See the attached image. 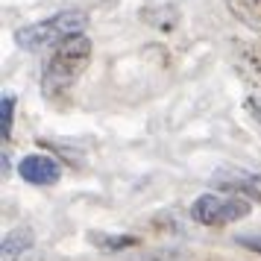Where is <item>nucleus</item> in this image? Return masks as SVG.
I'll use <instances>...</instances> for the list:
<instances>
[{"instance_id": "f257e3e1", "label": "nucleus", "mask_w": 261, "mask_h": 261, "mask_svg": "<svg viewBox=\"0 0 261 261\" xmlns=\"http://www.w3.org/2000/svg\"><path fill=\"white\" fill-rule=\"evenodd\" d=\"M91 62V38L80 33L62 41L59 47L50 53L41 71V91L47 100H62L73 88V83L83 76V71Z\"/></svg>"}, {"instance_id": "f03ea898", "label": "nucleus", "mask_w": 261, "mask_h": 261, "mask_svg": "<svg viewBox=\"0 0 261 261\" xmlns=\"http://www.w3.org/2000/svg\"><path fill=\"white\" fill-rule=\"evenodd\" d=\"M83 30H85L83 12H59L38 21V24L21 27L15 33V41L24 50H44V47H53V44L59 47L62 41H68L71 36H80Z\"/></svg>"}, {"instance_id": "7ed1b4c3", "label": "nucleus", "mask_w": 261, "mask_h": 261, "mask_svg": "<svg viewBox=\"0 0 261 261\" xmlns=\"http://www.w3.org/2000/svg\"><path fill=\"white\" fill-rule=\"evenodd\" d=\"M252 212L249 200L244 197H220V194H200L191 202V217L200 226H229L244 220Z\"/></svg>"}, {"instance_id": "20e7f679", "label": "nucleus", "mask_w": 261, "mask_h": 261, "mask_svg": "<svg viewBox=\"0 0 261 261\" xmlns=\"http://www.w3.org/2000/svg\"><path fill=\"white\" fill-rule=\"evenodd\" d=\"M217 188L238 194L249 202H261V173H247V170H220L214 173Z\"/></svg>"}, {"instance_id": "39448f33", "label": "nucleus", "mask_w": 261, "mask_h": 261, "mask_svg": "<svg viewBox=\"0 0 261 261\" xmlns=\"http://www.w3.org/2000/svg\"><path fill=\"white\" fill-rule=\"evenodd\" d=\"M18 173H21V179L30 182V185H53V182H59L62 167H59V162L50 159V155L33 153V155H24V159H21Z\"/></svg>"}, {"instance_id": "423d86ee", "label": "nucleus", "mask_w": 261, "mask_h": 261, "mask_svg": "<svg viewBox=\"0 0 261 261\" xmlns=\"http://www.w3.org/2000/svg\"><path fill=\"white\" fill-rule=\"evenodd\" d=\"M232 65L241 73V80L249 85L261 88V47L258 44H247V41H235L232 44Z\"/></svg>"}, {"instance_id": "0eeeda50", "label": "nucleus", "mask_w": 261, "mask_h": 261, "mask_svg": "<svg viewBox=\"0 0 261 261\" xmlns=\"http://www.w3.org/2000/svg\"><path fill=\"white\" fill-rule=\"evenodd\" d=\"M232 18H238L244 27L261 33V0H226Z\"/></svg>"}, {"instance_id": "6e6552de", "label": "nucleus", "mask_w": 261, "mask_h": 261, "mask_svg": "<svg viewBox=\"0 0 261 261\" xmlns=\"http://www.w3.org/2000/svg\"><path fill=\"white\" fill-rule=\"evenodd\" d=\"M91 244L100 247V249H106V252H115V249L135 247L138 238H132V235H100V232H94V235H91Z\"/></svg>"}, {"instance_id": "1a4fd4ad", "label": "nucleus", "mask_w": 261, "mask_h": 261, "mask_svg": "<svg viewBox=\"0 0 261 261\" xmlns=\"http://www.w3.org/2000/svg\"><path fill=\"white\" fill-rule=\"evenodd\" d=\"M30 244H33V238H30L27 229H18V232H12V235H6L3 238V258L21 255V249H27Z\"/></svg>"}, {"instance_id": "9d476101", "label": "nucleus", "mask_w": 261, "mask_h": 261, "mask_svg": "<svg viewBox=\"0 0 261 261\" xmlns=\"http://www.w3.org/2000/svg\"><path fill=\"white\" fill-rule=\"evenodd\" d=\"M0 126H3V141H9V135H12V118H15V100L9 94L0 100Z\"/></svg>"}, {"instance_id": "9b49d317", "label": "nucleus", "mask_w": 261, "mask_h": 261, "mask_svg": "<svg viewBox=\"0 0 261 261\" xmlns=\"http://www.w3.org/2000/svg\"><path fill=\"white\" fill-rule=\"evenodd\" d=\"M244 109L249 112V118H252V120H255V123L261 126V94L247 97V100H244Z\"/></svg>"}, {"instance_id": "f8f14e48", "label": "nucleus", "mask_w": 261, "mask_h": 261, "mask_svg": "<svg viewBox=\"0 0 261 261\" xmlns=\"http://www.w3.org/2000/svg\"><path fill=\"white\" fill-rule=\"evenodd\" d=\"M238 244H241V247H247V249H252V252H258V255H261V235H241V238H238Z\"/></svg>"}]
</instances>
